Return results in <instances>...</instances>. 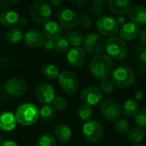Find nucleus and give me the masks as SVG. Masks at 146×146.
I'll list each match as a JSON object with an SVG mask.
<instances>
[{
  "instance_id": "12",
  "label": "nucleus",
  "mask_w": 146,
  "mask_h": 146,
  "mask_svg": "<svg viewBox=\"0 0 146 146\" xmlns=\"http://www.w3.org/2000/svg\"><path fill=\"white\" fill-rule=\"evenodd\" d=\"M81 98L85 102V104L90 106H95L102 102L103 93L100 91L99 88L93 86H89L82 90Z\"/></svg>"
},
{
  "instance_id": "47",
  "label": "nucleus",
  "mask_w": 146,
  "mask_h": 146,
  "mask_svg": "<svg viewBox=\"0 0 146 146\" xmlns=\"http://www.w3.org/2000/svg\"><path fill=\"white\" fill-rule=\"evenodd\" d=\"M49 3H50V4H51L52 6L59 7V6H60L61 4H63V3H65V1H64V0H52V1H50Z\"/></svg>"
},
{
  "instance_id": "46",
  "label": "nucleus",
  "mask_w": 146,
  "mask_h": 146,
  "mask_svg": "<svg viewBox=\"0 0 146 146\" xmlns=\"http://www.w3.org/2000/svg\"><path fill=\"white\" fill-rule=\"evenodd\" d=\"M134 96H135V98H136L137 100L141 101V100H143V99H144V96H145V94H144V92H143L142 90H138V91L135 92Z\"/></svg>"
},
{
  "instance_id": "29",
  "label": "nucleus",
  "mask_w": 146,
  "mask_h": 146,
  "mask_svg": "<svg viewBox=\"0 0 146 146\" xmlns=\"http://www.w3.org/2000/svg\"><path fill=\"white\" fill-rule=\"evenodd\" d=\"M77 115L82 121H89L93 115V110L90 105L87 104H83L79 106L77 110Z\"/></svg>"
},
{
  "instance_id": "15",
  "label": "nucleus",
  "mask_w": 146,
  "mask_h": 146,
  "mask_svg": "<svg viewBox=\"0 0 146 146\" xmlns=\"http://www.w3.org/2000/svg\"><path fill=\"white\" fill-rule=\"evenodd\" d=\"M35 95L38 101L45 105L52 103L55 98V92L53 87L52 86V85L46 82L41 83L37 87Z\"/></svg>"
},
{
  "instance_id": "17",
  "label": "nucleus",
  "mask_w": 146,
  "mask_h": 146,
  "mask_svg": "<svg viewBox=\"0 0 146 146\" xmlns=\"http://www.w3.org/2000/svg\"><path fill=\"white\" fill-rule=\"evenodd\" d=\"M87 59V53L83 48L74 47L71 48L66 56V61L69 65L72 67L82 66Z\"/></svg>"
},
{
  "instance_id": "16",
  "label": "nucleus",
  "mask_w": 146,
  "mask_h": 146,
  "mask_svg": "<svg viewBox=\"0 0 146 146\" xmlns=\"http://www.w3.org/2000/svg\"><path fill=\"white\" fill-rule=\"evenodd\" d=\"M109 10L115 15L124 17L129 14L132 9V2L130 0H109L108 2Z\"/></svg>"
},
{
  "instance_id": "25",
  "label": "nucleus",
  "mask_w": 146,
  "mask_h": 146,
  "mask_svg": "<svg viewBox=\"0 0 146 146\" xmlns=\"http://www.w3.org/2000/svg\"><path fill=\"white\" fill-rule=\"evenodd\" d=\"M23 38V32L20 27H9L4 33V39L10 44H17Z\"/></svg>"
},
{
  "instance_id": "31",
  "label": "nucleus",
  "mask_w": 146,
  "mask_h": 146,
  "mask_svg": "<svg viewBox=\"0 0 146 146\" xmlns=\"http://www.w3.org/2000/svg\"><path fill=\"white\" fill-rule=\"evenodd\" d=\"M36 146H56L55 138L52 134H43L37 139Z\"/></svg>"
},
{
  "instance_id": "27",
  "label": "nucleus",
  "mask_w": 146,
  "mask_h": 146,
  "mask_svg": "<svg viewBox=\"0 0 146 146\" xmlns=\"http://www.w3.org/2000/svg\"><path fill=\"white\" fill-rule=\"evenodd\" d=\"M40 111V117L44 122H51L56 117V110L52 105L46 104L43 106Z\"/></svg>"
},
{
  "instance_id": "19",
  "label": "nucleus",
  "mask_w": 146,
  "mask_h": 146,
  "mask_svg": "<svg viewBox=\"0 0 146 146\" xmlns=\"http://www.w3.org/2000/svg\"><path fill=\"white\" fill-rule=\"evenodd\" d=\"M139 33H140L139 27L131 21L125 23L120 31V38L125 41L134 40L139 36Z\"/></svg>"
},
{
  "instance_id": "40",
  "label": "nucleus",
  "mask_w": 146,
  "mask_h": 146,
  "mask_svg": "<svg viewBox=\"0 0 146 146\" xmlns=\"http://www.w3.org/2000/svg\"><path fill=\"white\" fill-rule=\"evenodd\" d=\"M18 0H0V8H10L18 3Z\"/></svg>"
},
{
  "instance_id": "18",
  "label": "nucleus",
  "mask_w": 146,
  "mask_h": 146,
  "mask_svg": "<svg viewBox=\"0 0 146 146\" xmlns=\"http://www.w3.org/2000/svg\"><path fill=\"white\" fill-rule=\"evenodd\" d=\"M62 33H63L62 27L60 26L59 23L53 21H47L43 27L44 36L52 41L60 38L62 36Z\"/></svg>"
},
{
  "instance_id": "51",
  "label": "nucleus",
  "mask_w": 146,
  "mask_h": 146,
  "mask_svg": "<svg viewBox=\"0 0 146 146\" xmlns=\"http://www.w3.org/2000/svg\"><path fill=\"white\" fill-rule=\"evenodd\" d=\"M116 20H117V22H118L119 25L124 24V22H125V18L122 17V16H119L118 18H116Z\"/></svg>"
},
{
  "instance_id": "52",
  "label": "nucleus",
  "mask_w": 146,
  "mask_h": 146,
  "mask_svg": "<svg viewBox=\"0 0 146 146\" xmlns=\"http://www.w3.org/2000/svg\"><path fill=\"white\" fill-rule=\"evenodd\" d=\"M3 141H4V139H3V135L0 133V145H1V144L3 142Z\"/></svg>"
},
{
  "instance_id": "2",
  "label": "nucleus",
  "mask_w": 146,
  "mask_h": 146,
  "mask_svg": "<svg viewBox=\"0 0 146 146\" xmlns=\"http://www.w3.org/2000/svg\"><path fill=\"white\" fill-rule=\"evenodd\" d=\"M15 117L19 124L27 127L32 126L38 121L40 111L34 104H24L16 110Z\"/></svg>"
},
{
  "instance_id": "50",
  "label": "nucleus",
  "mask_w": 146,
  "mask_h": 146,
  "mask_svg": "<svg viewBox=\"0 0 146 146\" xmlns=\"http://www.w3.org/2000/svg\"><path fill=\"white\" fill-rule=\"evenodd\" d=\"M93 3H95L98 4V5L103 6L104 4L108 3V1H107V0H94V2H93Z\"/></svg>"
},
{
  "instance_id": "32",
  "label": "nucleus",
  "mask_w": 146,
  "mask_h": 146,
  "mask_svg": "<svg viewBox=\"0 0 146 146\" xmlns=\"http://www.w3.org/2000/svg\"><path fill=\"white\" fill-rule=\"evenodd\" d=\"M99 89H100V91L102 93L110 94L114 90V85L112 80L108 77V78H105V79L101 80L100 86H99Z\"/></svg>"
},
{
  "instance_id": "54",
  "label": "nucleus",
  "mask_w": 146,
  "mask_h": 146,
  "mask_svg": "<svg viewBox=\"0 0 146 146\" xmlns=\"http://www.w3.org/2000/svg\"><path fill=\"white\" fill-rule=\"evenodd\" d=\"M0 94H1V88H0Z\"/></svg>"
},
{
  "instance_id": "49",
  "label": "nucleus",
  "mask_w": 146,
  "mask_h": 146,
  "mask_svg": "<svg viewBox=\"0 0 146 146\" xmlns=\"http://www.w3.org/2000/svg\"><path fill=\"white\" fill-rule=\"evenodd\" d=\"M138 72L140 74H146V64H140L138 67Z\"/></svg>"
},
{
  "instance_id": "43",
  "label": "nucleus",
  "mask_w": 146,
  "mask_h": 146,
  "mask_svg": "<svg viewBox=\"0 0 146 146\" xmlns=\"http://www.w3.org/2000/svg\"><path fill=\"white\" fill-rule=\"evenodd\" d=\"M71 3L75 5V6H77V7H83V6H85L87 4L89 3V0H71Z\"/></svg>"
},
{
  "instance_id": "45",
  "label": "nucleus",
  "mask_w": 146,
  "mask_h": 146,
  "mask_svg": "<svg viewBox=\"0 0 146 146\" xmlns=\"http://www.w3.org/2000/svg\"><path fill=\"white\" fill-rule=\"evenodd\" d=\"M17 23L21 27H27L28 24V20L26 17L22 16V17H19V20H18Z\"/></svg>"
},
{
  "instance_id": "3",
  "label": "nucleus",
  "mask_w": 146,
  "mask_h": 146,
  "mask_svg": "<svg viewBox=\"0 0 146 146\" xmlns=\"http://www.w3.org/2000/svg\"><path fill=\"white\" fill-rule=\"evenodd\" d=\"M136 76L133 70L127 66H120L113 70L111 80L114 86L120 88H127L133 85Z\"/></svg>"
},
{
  "instance_id": "34",
  "label": "nucleus",
  "mask_w": 146,
  "mask_h": 146,
  "mask_svg": "<svg viewBox=\"0 0 146 146\" xmlns=\"http://www.w3.org/2000/svg\"><path fill=\"white\" fill-rule=\"evenodd\" d=\"M133 52L141 64H146V47L141 44L133 45Z\"/></svg>"
},
{
  "instance_id": "7",
  "label": "nucleus",
  "mask_w": 146,
  "mask_h": 146,
  "mask_svg": "<svg viewBox=\"0 0 146 146\" xmlns=\"http://www.w3.org/2000/svg\"><path fill=\"white\" fill-rule=\"evenodd\" d=\"M84 50L90 55H99L105 50L106 40L99 33H92L84 38Z\"/></svg>"
},
{
  "instance_id": "44",
  "label": "nucleus",
  "mask_w": 146,
  "mask_h": 146,
  "mask_svg": "<svg viewBox=\"0 0 146 146\" xmlns=\"http://www.w3.org/2000/svg\"><path fill=\"white\" fill-rule=\"evenodd\" d=\"M44 46H45L46 50H54V41L47 39L44 42Z\"/></svg>"
},
{
  "instance_id": "23",
  "label": "nucleus",
  "mask_w": 146,
  "mask_h": 146,
  "mask_svg": "<svg viewBox=\"0 0 146 146\" xmlns=\"http://www.w3.org/2000/svg\"><path fill=\"white\" fill-rule=\"evenodd\" d=\"M139 111V105L133 99H126L123 102L121 112L127 117H135Z\"/></svg>"
},
{
  "instance_id": "1",
  "label": "nucleus",
  "mask_w": 146,
  "mask_h": 146,
  "mask_svg": "<svg viewBox=\"0 0 146 146\" xmlns=\"http://www.w3.org/2000/svg\"><path fill=\"white\" fill-rule=\"evenodd\" d=\"M91 74L99 80L108 78L114 69L113 60L108 55H98L91 59L89 64Z\"/></svg>"
},
{
  "instance_id": "20",
  "label": "nucleus",
  "mask_w": 146,
  "mask_h": 146,
  "mask_svg": "<svg viewBox=\"0 0 146 146\" xmlns=\"http://www.w3.org/2000/svg\"><path fill=\"white\" fill-rule=\"evenodd\" d=\"M131 22L137 26L146 24V7L141 4H137L132 7L129 12Z\"/></svg>"
},
{
  "instance_id": "42",
  "label": "nucleus",
  "mask_w": 146,
  "mask_h": 146,
  "mask_svg": "<svg viewBox=\"0 0 146 146\" xmlns=\"http://www.w3.org/2000/svg\"><path fill=\"white\" fill-rule=\"evenodd\" d=\"M139 43H140V44L146 47V27L143 28L140 31V33L139 34Z\"/></svg>"
},
{
  "instance_id": "30",
  "label": "nucleus",
  "mask_w": 146,
  "mask_h": 146,
  "mask_svg": "<svg viewBox=\"0 0 146 146\" xmlns=\"http://www.w3.org/2000/svg\"><path fill=\"white\" fill-rule=\"evenodd\" d=\"M59 69L57 66L53 64H47L43 68V74L46 78L49 80L57 79L59 75Z\"/></svg>"
},
{
  "instance_id": "38",
  "label": "nucleus",
  "mask_w": 146,
  "mask_h": 146,
  "mask_svg": "<svg viewBox=\"0 0 146 146\" xmlns=\"http://www.w3.org/2000/svg\"><path fill=\"white\" fill-rule=\"evenodd\" d=\"M78 23L80 24V26L82 27H83V28H89L92 25L93 20H92V17L89 15L83 14L81 16H79Z\"/></svg>"
},
{
  "instance_id": "13",
  "label": "nucleus",
  "mask_w": 146,
  "mask_h": 146,
  "mask_svg": "<svg viewBox=\"0 0 146 146\" xmlns=\"http://www.w3.org/2000/svg\"><path fill=\"white\" fill-rule=\"evenodd\" d=\"M58 19L61 27L67 29H71L78 24V14L71 9H65L59 13Z\"/></svg>"
},
{
  "instance_id": "5",
  "label": "nucleus",
  "mask_w": 146,
  "mask_h": 146,
  "mask_svg": "<svg viewBox=\"0 0 146 146\" xmlns=\"http://www.w3.org/2000/svg\"><path fill=\"white\" fill-rule=\"evenodd\" d=\"M108 56L115 60H123L127 55V45L120 37L113 36L106 41V47Z\"/></svg>"
},
{
  "instance_id": "21",
  "label": "nucleus",
  "mask_w": 146,
  "mask_h": 146,
  "mask_svg": "<svg viewBox=\"0 0 146 146\" xmlns=\"http://www.w3.org/2000/svg\"><path fill=\"white\" fill-rule=\"evenodd\" d=\"M16 119L11 112L5 111L0 114V129L4 132H10L16 127Z\"/></svg>"
},
{
  "instance_id": "10",
  "label": "nucleus",
  "mask_w": 146,
  "mask_h": 146,
  "mask_svg": "<svg viewBox=\"0 0 146 146\" xmlns=\"http://www.w3.org/2000/svg\"><path fill=\"white\" fill-rule=\"evenodd\" d=\"M59 83L62 88V90L70 95L75 94L79 86V82L77 75L71 71H63L59 74Z\"/></svg>"
},
{
  "instance_id": "36",
  "label": "nucleus",
  "mask_w": 146,
  "mask_h": 146,
  "mask_svg": "<svg viewBox=\"0 0 146 146\" xmlns=\"http://www.w3.org/2000/svg\"><path fill=\"white\" fill-rule=\"evenodd\" d=\"M134 121L139 127H141L143 129L146 127V108L139 110V113L134 118Z\"/></svg>"
},
{
  "instance_id": "26",
  "label": "nucleus",
  "mask_w": 146,
  "mask_h": 146,
  "mask_svg": "<svg viewBox=\"0 0 146 146\" xmlns=\"http://www.w3.org/2000/svg\"><path fill=\"white\" fill-rule=\"evenodd\" d=\"M146 136L145 131L139 127L130 128L129 132L127 133V140L134 145H139L142 142Z\"/></svg>"
},
{
  "instance_id": "28",
  "label": "nucleus",
  "mask_w": 146,
  "mask_h": 146,
  "mask_svg": "<svg viewBox=\"0 0 146 146\" xmlns=\"http://www.w3.org/2000/svg\"><path fill=\"white\" fill-rule=\"evenodd\" d=\"M68 42L74 47H79L84 42V36L79 31H73L68 34Z\"/></svg>"
},
{
  "instance_id": "14",
  "label": "nucleus",
  "mask_w": 146,
  "mask_h": 146,
  "mask_svg": "<svg viewBox=\"0 0 146 146\" xmlns=\"http://www.w3.org/2000/svg\"><path fill=\"white\" fill-rule=\"evenodd\" d=\"M25 44L30 48H38L44 44L45 36L42 32L36 28H29L23 34Z\"/></svg>"
},
{
  "instance_id": "41",
  "label": "nucleus",
  "mask_w": 146,
  "mask_h": 146,
  "mask_svg": "<svg viewBox=\"0 0 146 146\" xmlns=\"http://www.w3.org/2000/svg\"><path fill=\"white\" fill-rule=\"evenodd\" d=\"M10 65V60L7 56H1L0 57V68L3 69L8 68Z\"/></svg>"
},
{
  "instance_id": "11",
  "label": "nucleus",
  "mask_w": 146,
  "mask_h": 146,
  "mask_svg": "<svg viewBox=\"0 0 146 146\" xmlns=\"http://www.w3.org/2000/svg\"><path fill=\"white\" fill-rule=\"evenodd\" d=\"M4 89L7 94L12 97H20L26 93L27 84L26 82L17 77L9 79L4 85Z\"/></svg>"
},
{
  "instance_id": "53",
  "label": "nucleus",
  "mask_w": 146,
  "mask_h": 146,
  "mask_svg": "<svg viewBox=\"0 0 146 146\" xmlns=\"http://www.w3.org/2000/svg\"><path fill=\"white\" fill-rule=\"evenodd\" d=\"M133 146H144V145H139H139H133Z\"/></svg>"
},
{
  "instance_id": "22",
  "label": "nucleus",
  "mask_w": 146,
  "mask_h": 146,
  "mask_svg": "<svg viewBox=\"0 0 146 146\" xmlns=\"http://www.w3.org/2000/svg\"><path fill=\"white\" fill-rule=\"evenodd\" d=\"M19 20L18 13L13 9H6L0 13V24L6 27H12Z\"/></svg>"
},
{
  "instance_id": "33",
  "label": "nucleus",
  "mask_w": 146,
  "mask_h": 146,
  "mask_svg": "<svg viewBox=\"0 0 146 146\" xmlns=\"http://www.w3.org/2000/svg\"><path fill=\"white\" fill-rule=\"evenodd\" d=\"M114 128L120 134H127L130 130V123L125 119H119L114 123Z\"/></svg>"
},
{
  "instance_id": "9",
  "label": "nucleus",
  "mask_w": 146,
  "mask_h": 146,
  "mask_svg": "<svg viewBox=\"0 0 146 146\" xmlns=\"http://www.w3.org/2000/svg\"><path fill=\"white\" fill-rule=\"evenodd\" d=\"M83 133L88 141L98 143L104 136V128L99 121L90 120L83 126Z\"/></svg>"
},
{
  "instance_id": "8",
  "label": "nucleus",
  "mask_w": 146,
  "mask_h": 146,
  "mask_svg": "<svg viewBox=\"0 0 146 146\" xmlns=\"http://www.w3.org/2000/svg\"><path fill=\"white\" fill-rule=\"evenodd\" d=\"M96 28L102 37H113L118 33L120 25L116 18L110 15H104L98 19L96 22Z\"/></svg>"
},
{
  "instance_id": "35",
  "label": "nucleus",
  "mask_w": 146,
  "mask_h": 146,
  "mask_svg": "<svg viewBox=\"0 0 146 146\" xmlns=\"http://www.w3.org/2000/svg\"><path fill=\"white\" fill-rule=\"evenodd\" d=\"M52 107L54 108V110H59V111H62L64 110H65L67 108V105H68V103L66 101V99L61 96H58V97H55L54 99L52 100Z\"/></svg>"
},
{
  "instance_id": "24",
  "label": "nucleus",
  "mask_w": 146,
  "mask_h": 146,
  "mask_svg": "<svg viewBox=\"0 0 146 146\" xmlns=\"http://www.w3.org/2000/svg\"><path fill=\"white\" fill-rule=\"evenodd\" d=\"M54 135L61 142H67L72 137V132L70 127L65 124H59L55 127Z\"/></svg>"
},
{
  "instance_id": "4",
  "label": "nucleus",
  "mask_w": 146,
  "mask_h": 146,
  "mask_svg": "<svg viewBox=\"0 0 146 146\" xmlns=\"http://www.w3.org/2000/svg\"><path fill=\"white\" fill-rule=\"evenodd\" d=\"M52 11V5L48 1L45 0L36 1L30 7V15L38 24H43L49 21Z\"/></svg>"
},
{
  "instance_id": "37",
  "label": "nucleus",
  "mask_w": 146,
  "mask_h": 146,
  "mask_svg": "<svg viewBox=\"0 0 146 146\" xmlns=\"http://www.w3.org/2000/svg\"><path fill=\"white\" fill-rule=\"evenodd\" d=\"M68 47H69V42L65 38H60L55 40L54 42V50L57 52H59V53L65 52V50H67Z\"/></svg>"
},
{
  "instance_id": "48",
  "label": "nucleus",
  "mask_w": 146,
  "mask_h": 146,
  "mask_svg": "<svg viewBox=\"0 0 146 146\" xmlns=\"http://www.w3.org/2000/svg\"><path fill=\"white\" fill-rule=\"evenodd\" d=\"M0 146H19L15 142L12 141V140H7V141H3Z\"/></svg>"
},
{
  "instance_id": "39",
  "label": "nucleus",
  "mask_w": 146,
  "mask_h": 146,
  "mask_svg": "<svg viewBox=\"0 0 146 146\" xmlns=\"http://www.w3.org/2000/svg\"><path fill=\"white\" fill-rule=\"evenodd\" d=\"M89 11L90 13L92 14L93 16H96V17H102V14L104 13L105 9L103 8V6H101V5H98L95 3H93L92 4H90L89 6Z\"/></svg>"
},
{
  "instance_id": "6",
  "label": "nucleus",
  "mask_w": 146,
  "mask_h": 146,
  "mask_svg": "<svg viewBox=\"0 0 146 146\" xmlns=\"http://www.w3.org/2000/svg\"><path fill=\"white\" fill-rule=\"evenodd\" d=\"M100 112L106 121L115 122L121 115V107L116 100L108 98L102 102Z\"/></svg>"
}]
</instances>
